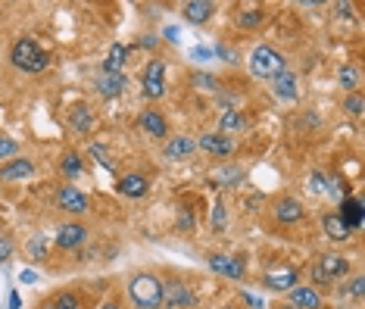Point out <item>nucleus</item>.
Here are the masks:
<instances>
[{"label":"nucleus","instance_id":"obj_1","mask_svg":"<svg viewBox=\"0 0 365 309\" xmlns=\"http://www.w3.org/2000/svg\"><path fill=\"white\" fill-rule=\"evenodd\" d=\"M128 297L135 309H160L163 306V281L150 272H138L128 278Z\"/></svg>","mask_w":365,"mask_h":309},{"label":"nucleus","instance_id":"obj_2","mask_svg":"<svg viewBox=\"0 0 365 309\" xmlns=\"http://www.w3.org/2000/svg\"><path fill=\"white\" fill-rule=\"evenodd\" d=\"M10 63L19 72L35 75V72H44L47 66H51V56H47V50L38 47L35 38H19V41H13V47H10Z\"/></svg>","mask_w":365,"mask_h":309},{"label":"nucleus","instance_id":"obj_3","mask_svg":"<svg viewBox=\"0 0 365 309\" xmlns=\"http://www.w3.org/2000/svg\"><path fill=\"white\" fill-rule=\"evenodd\" d=\"M284 69H287V60H284V54H281V50H275L272 44L253 47V54H250V72L256 75V78L272 81L275 75H281Z\"/></svg>","mask_w":365,"mask_h":309},{"label":"nucleus","instance_id":"obj_4","mask_svg":"<svg viewBox=\"0 0 365 309\" xmlns=\"http://www.w3.org/2000/svg\"><path fill=\"white\" fill-rule=\"evenodd\" d=\"M312 285H319V288H325V285H334L337 278H344L346 272H350V263L344 260V256H337V253H325V256H319V260L312 263Z\"/></svg>","mask_w":365,"mask_h":309},{"label":"nucleus","instance_id":"obj_5","mask_svg":"<svg viewBox=\"0 0 365 309\" xmlns=\"http://www.w3.org/2000/svg\"><path fill=\"white\" fill-rule=\"evenodd\" d=\"M165 94V63L153 56L140 72V97L144 100H160Z\"/></svg>","mask_w":365,"mask_h":309},{"label":"nucleus","instance_id":"obj_6","mask_svg":"<svg viewBox=\"0 0 365 309\" xmlns=\"http://www.w3.org/2000/svg\"><path fill=\"white\" fill-rule=\"evenodd\" d=\"M163 303L169 309H190L197 303V297H194V290H190L181 278H169L163 285Z\"/></svg>","mask_w":365,"mask_h":309},{"label":"nucleus","instance_id":"obj_7","mask_svg":"<svg viewBox=\"0 0 365 309\" xmlns=\"http://www.w3.org/2000/svg\"><path fill=\"white\" fill-rule=\"evenodd\" d=\"M56 206H60L63 213H88L91 210V200L81 194L78 188H72V185H63V188H56Z\"/></svg>","mask_w":365,"mask_h":309},{"label":"nucleus","instance_id":"obj_8","mask_svg":"<svg viewBox=\"0 0 365 309\" xmlns=\"http://www.w3.org/2000/svg\"><path fill=\"white\" fill-rule=\"evenodd\" d=\"M197 150H206L210 156H222V160H225V156H231V153L237 150V144H235V141H231L228 135L210 131V135H200V138H197Z\"/></svg>","mask_w":365,"mask_h":309},{"label":"nucleus","instance_id":"obj_9","mask_svg":"<svg viewBox=\"0 0 365 309\" xmlns=\"http://www.w3.org/2000/svg\"><path fill=\"white\" fill-rule=\"evenodd\" d=\"M272 216H275V222L281 225H294L303 219V203L297 197H278L275 203H272Z\"/></svg>","mask_w":365,"mask_h":309},{"label":"nucleus","instance_id":"obj_10","mask_svg":"<svg viewBox=\"0 0 365 309\" xmlns=\"http://www.w3.org/2000/svg\"><path fill=\"white\" fill-rule=\"evenodd\" d=\"M272 94L278 100H284V103H297V97H300V81H297V75L290 69L275 75V78H272Z\"/></svg>","mask_w":365,"mask_h":309},{"label":"nucleus","instance_id":"obj_11","mask_svg":"<svg viewBox=\"0 0 365 309\" xmlns=\"http://www.w3.org/2000/svg\"><path fill=\"white\" fill-rule=\"evenodd\" d=\"M88 238V228L78 222H69V225H60V231H56V247L60 250H76L85 244Z\"/></svg>","mask_w":365,"mask_h":309},{"label":"nucleus","instance_id":"obj_12","mask_svg":"<svg viewBox=\"0 0 365 309\" xmlns=\"http://www.w3.org/2000/svg\"><path fill=\"white\" fill-rule=\"evenodd\" d=\"M210 269L219 272V275H228V278H244L247 265H244V260H237V256L212 253V256H210Z\"/></svg>","mask_w":365,"mask_h":309},{"label":"nucleus","instance_id":"obj_13","mask_svg":"<svg viewBox=\"0 0 365 309\" xmlns=\"http://www.w3.org/2000/svg\"><path fill=\"white\" fill-rule=\"evenodd\" d=\"M35 175V163L29 156H19L13 163H0V181H22Z\"/></svg>","mask_w":365,"mask_h":309},{"label":"nucleus","instance_id":"obj_14","mask_svg":"<svg viewBox=\"0 0 365 309\" xmlns=\"http://www.w3.org/2000/svg\"><path fill=\"white\" fill-rule=\"evenodd\" d=\"M147 191H150V181H147L144 175H138V172H128V175H122L119 178V194L122 197L140 200V197H147Z\"/></svg>","mask_w":365,"mask_h":309},{"label":"nucleus","instance_id":"obj_15","mask_svg":"<svg viewBox=\"0 0 365 309\" xmlns=\"http://www.w3.org/2000/svg\"><path fill=\"white\" fill-rule=\"evenodd\" d=\"M322 228H325V238L337 240V244H340V240H350L353 238V228L340 219L337 213H325V216H322Z\"/></svg>","mask_w":365,"mask_h":309},{"label":"nucleus","instance_id":"obj_16","mask_svg":"<svg viewBox=\"0 0 365 309\" xmlns=\"http://www.w3.org/2000/svg\"><path fill=\"white\" fill-rule=\"evenodd\" d=\"M163 153H165V160H187V156L197 153V138H187V135L172 138L169 144L163 147Z\"/></svg>","mask_w":365,"mask_h":309},{"label":"nucleus","instance_id":"obj_17","mask_svg":"<svg viewBox=\"0 0 365 309\" xmlns=\"http://www.w3.org/2000/svg\"><path fill=\"white\" fill-rule=\"evenodd\" d=\"M138 125L147 131V135H153V138H165V135H169V125H165L160 110H144L138 116Z\"/></svg>","mask_w":365,"mask_h":309},{"label":"nucleus","instance_id":"obj_18","mask_svg":"<svg viewBox=\"0 0 365 309\" xmlns=\"http://www.w3.org/2000/svg\"><path fill=\"white\" fill-rule=\"evenodd\" d=\"M125 75L122 72H101L97 75V91H101L103 97H119L122 91H125Z\"/></svg>","mask_w":365,"mask_h":309},{"label":"nucleus","instance_id":"obj_19","mask_svg":"<svg viewBox=\"0 0 365 309\" xmlns=\"http://www.w3.org/2000/svg\"><path fill=\"white\" fill-rule=\"evenodd\" d=\"M337 216L344 219L350 228H359L362 219H365V206H362V200H356V197H346V200H340V210Z\"/></svg>","mask_w":365,"mask_h":309},{"label":"nucleus","instance_id":"obj_20","mask_svg":"<svg viewBox=\"0 0 365 309\" xmlns=\"http://www.w3.org/2000/svg\"><path fill=\"white\" fill-rule=\"evenodd\" d=\"M212 13H215V4H210V0H190V4H185V19H187L190 25L210 22Z\"/></svg>","mask_w":365,"mask_h":309},{"label":"nucleus","instance_id":"obj_21","mask_svg":"<svg viewBox=\"0 0 365 309\" xmlns=\"http://www.w3.org/2000/svg\"><path fill=\"white\" fill-rule=\"evenodd\" d=\"M290 306H297V309H322V294L315 288H294L290 290Z\"/></svg>","mask_w":365,"mask_h":309},{"label":"nucleus","instance_id":"obj_22","mask_svg":"<svg viewBox=\"0 0 365 309\" xmlns=\"http://www.w3.org/2000/svg\"><path fill=\"white\" fill-rule=\"evenodd\" d=\"M69 125L76 131H91V128H94V113H91L85 103L69 106Z\"/></svg>","mask_w":365,"mask_h":309},{"label":"nucleus","instance_id":"obj_23","mask_svg":"<svg viewBox=\"0 0 365 309\" xmlns=\"http://www.w3.org/2000/svg\"><path fill=\"white\" fill-rule=\"evenodd\" d=\"M247 125H250V119H247L240 110H228L225 116H222L219 122V135H231V131H244Z\"/></svg>","mask_w":365,"mask_h":309},{"label":"nucleus","instance_id":"obj_24","mask_svg":"<svg viewBox=\"0 0 365 309\" xmlns=\"http://www.w3.org/2000/svg\"><path fill=\"white\" fill-rule=\"evenodd\" d=\"M265 288L269 290H294L297 288V272H278V275H265Z\"/></svg>","mask_w":365,"mask_h":309},{"label":"nucleus","instance_id":"obj_25","mask_svg":"<svg viewBox=\"0 0 365 309\" xmlns=\"http://www.w3.org/2000/svg\"><path fill=\"white\" fill-rule=\"evenodd\" d=\"M125 56H128V47L125 44H113L110 47V56H106V63H103L101 72H122V66H125Z\"/></svg>","mask_w":365,"mask_h":309},{"label":"nucleus","instance_id":"obj_26","mask_svg":"<svg viewBox=\"0 0 365 309\" xmlns=\"http://www.w3.org/2000/svg\"><path fill=\"white\" fill-rule=\"evenodd\" d=\"M337 78H340V85H344L346 91H350V94H359V81H362V72L356 69V66H340Z\"/></svg>","mask_w":365,"mask_h":309},{"label":"nucleus","instance_id":"obj_27","mask_svg":"<svg viewBox=\"0 0 365 309\" xmlns=\"http://www.w3.org/2000/svg\"><path fill=\"white\" fill-rule=\"evenodd\" d=\"M51 309H85V303H81V297L76 290H60V294L53 297Z\"/></svg>","mask_w":365,"mask_h":309},{"label":"nucleus","instance_id":"obj_28","mask_svg":"<svg viewBox=\"0 0 365 309\" xmlns=\"http://www.w3.org/2000/svg\"><path fill=\"white\" fill-rule=\"evenodd\" d=\"M60 169H63V175L66 178H78L81 175V156L78 153H63V160H60Z\"/></svg>","mask_w":365,"mask_h":309},{"label":"nucleus","instance_id":"obj_29","mask_svg":"<svg viewBox=\"0 0 365 309\" xmlns=\"http://www.w3.org/2000/svg\"><path fill=\"white\" fill-rule=\"evenodd\" d=\"M237 25L240 29H256V25H262V10L259 6H253V10H240L237 13Z\"/></svg>","mask_w":365,"mask_h":309},{"label":"nucleus","instance_id":"obj_30","mask_svg":"<svg viewBox=\"0 0 365 309\" xmlns=\"http://www.w3.org/2000/svg\"><path fill=\"white\" fill-rule=\"evenodd\" d=\"M325 185H331L328 191L334 197H340V200L350 197V185H346V178H340V175H331V178H325Z\"/></svg>","mask_w":365,"mask_h":309},{"label":"nucleus","instance_id":"obj_31","mask_svg":"<svg viewBox=\"0 0 365 309\" xmlns=\"http://www.w3.org/2000/svg\"><path fill=\"white\" fill-rule=\"evenodd\" d=\"M194 81L197 88H203V91H219L222 85H219V78H215V75H210V72H194Z\"/></svg>","mask_w":365,"mask_h":309},{"label":"nucleus","instance_id":"obj_32","mask_svg":"<svg viewBox=\"0 0 365 309\" xmlns=\"http://www.w3.org/2000/svg\"><path fill=\"white\" fill-rule=\"evenodd\" d=\"M362 110H365L362 94H346V97H344V113H350V116H356V119H359Z\"/></svg>","mask_w":365,"mask_h":309},{"label":"nucleus","instance_id":"obj_33","mask_svg":"<svg viewBox=\"0 0 365 309\" xmlns=\"http://www.w3.org/2000/svg\"><path fill=\"white\" fill-rule=\"evenodd\" d=\"M16 153H19V144H16V138L0 135V163L10 160V156H16Z\"/></svg>","mask_w":365,"mask_h":309},{"label":"nucleus","instance_id":"obj_34","mask_svg":"<svg viewBox=\"0 0 365 309\" xmlns=\"http://www.w3.org/2000/svg\"><path fill=\"white\" fill-rule=\"evenodd\" d=\"M16 253V240L10 235H0V265H4L10 256Z\"/></svg>","mask_w":365,"mask_h":309},{"label":"nucleus","instance_id":"obj_35","mask_svg":"<svg viewBox=\"0 0 365 309\" xmlns=\"http://www.w3.org/2000/svg\"><path fill=\"white\" fill-rule=\"evenodd\" d=\"M29 250H31V256H35V260H44V256H47V240H44V235H35V238H31Z\"/></svg>","mask_w":365,"mask_h":309},{"label":"nucleus","instance_id":"obj_36","mask_svg":"<svg viewBox=\"0 0 365 309\" xmlns=\"http://www.w3.org/2000/svg\"><path fill=\"white\" fill-rule=\"evenodd\" d=\"M225 222H228V216H225V203L219 200V203L212 206V228H215V231L225 228Z\"/></svg>","mask_w":365,"mask_h":309},{"label":"nucleus","instance_id":"obj_37","mask_svg":"<svg viewBox=\"0 0 365 309\" xmlns=\"http://www.w3.org/2000/svg\"><path fill=\"white\" fill-rule=\"evenodd\" d=\"M309 191H315V194H325V191H328V185H325V175H312V178H309Z\"/></svg>","mask_w":365,"mask_h":309},{"label":"nucleus","instance_id":"obj_38","mask_svg":"<svg viewBox=\"0 0 365 309\" xmlns=\"http://www.w3.org/2000/svg\"><path fill=\"white\" fill-rule=\"evenodd\" d=\"M212 54H219V56H222V60H228V63H237V54H235V50H228V47H222V44H219V47H215V50H212Z\"/></svg>","mask_w":365,"mask_h":309},{"label":"nucleus","instance_id":"obj_39","mask_svg":"<svg viewBox=\"0 0 365 309\" xmlns=\"http://www.w3.org/2000/svg\"><path fill=\"white\" fill-rule=\"evenodd\" d=\"M181 231H190V228H194V225H197V219H190V210H181Z\"/></svg>","mask_w":365,"mask_h":309},{"label":"nucleus","instance_id":"obj_40","mask_svg":"<svg viewBox=\"0 0 365 309\" xmlns=\"http://www.w3.org/2000/svg\"><path fill=\"white\" fill-rule=\"evenodd\" d=\"M212 56V50L210 47H194V60H200V63H206Z\"/></svg>","mask_w":365,"mask_h":309},{"label":"nucleus","instance_id":"obj_41","mask_svg":"<svg viewBox=\"0 0 365 309\" xmlns=\"http://www.w3.org/2000/svg\"><path fill=\"white\" fill-rule=\"evenodd\" d=\"M362 290H365V281H362V278H353L350 294H353V297H362Z\"/></svg>","mask_w":365,"mask_h":309},{"label":"nucleus","instance_id":"obj_42","mask_svg":"<svg viewBox=\"0 0 365 309\" xmlns=\"http://www.w3.org/2000/svg\"><path fill=\"white\" fill-rule=\"evenodd\" d=\"M163 35H165V38H169V41H172V44H178V29H175V25H172V29H165V31H163Z\"/></svg>","mask_w":365,"mask_h":309},{"label":"nucleus","instance_id":"obj_43","mask_svg":"<svg viewBox=\"0 0 365 309\" xmlns=\"http://www.w3.org/2000/svg\"><path fill=\"white\" fill-rule=\"evenodd\" d=\"M138 44H140V47H156V38H153V35H144V38L138 41Z\"/></svg>","mask_w":365,"mask_h":309},{"label":"nucleus","instance_id":"obj_44","mask_svg":"<svg viewBox=\"0 0 365 309\" xmlns=\"http://www.w3.org/2000/svg\"><path fill=\"white\" fill-rule=\"evenodd\" d=\"M244 300H247V303H250L253 309H262V303H259V300H256L253 294H244Z\"/></svg>","mask_w":365,"mask_h":309},{"label":"nucleus","instance_id":"obj_45","mask_svg":"<svg viewBox=\"0 0 365 309\" xmlns=\"http://www.w3.org/2000/svg\"><path fill=\"white\" fill-rule=\"evenodd\" d=\"M19 306H22V300H19V294L13 290V294H10V309H19Z\"/></svg>","mask_w":365,"mask_h":309},{"label":"nucleus","instance_id":"obj_46","mask_svg":"<svg viewBox=\"0 0 365 309\" xmlns=\"http://www.w3.org/2000/svg\"><path fill=\"white\" fill-rule=\"evenodd\" d=\"M35 278H38V275L31 272V269H26V272H22V281H26V285H31V281H35Z\"/></svg>","mask_w":365,"mask_h":309},{"label":"nucleus","instance_id":"obj_47","mask_svg":"<svg viewBox=\"0 0 365 309\" xmlns=\"http://www.w3.org/2000/svg\"><path fill=\"white\" fill-rule=\"evenodd\" d=\"M101 309H122V303H119V300H106Z\"/></svg>","mask_w":365,"mask_h":309},{"label":"nucleus","instance_id":"obj_48","mask_svg":"<svg viewBox=\"0 0 365 309\" xmlns=\"http://www.w3.org/2000/svg\"><path fill=\"white\" fill-rule=\"evenodd\" d=\"M281 309H297V306H281Z\"/></svg>","mask_w":365,"mask_h":309}]
</instances>
